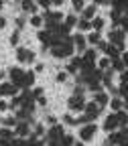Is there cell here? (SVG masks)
<instances>
[{
    "label": "cell",
    "mask_w": 128,
    "mask_h": 146,
    "mask_svg": "<svg viewBox=\"0 0 128 146\" xmlns=\"http://www.w3.org/2000/svg\"><path fill=\"white\" fill-rule=\"evenodd\" d=\"M16 85L10 81H2L0 83V98H6V96H16Z\"/></svg>",
    "instance_id": "cell-9"
},
{
    "label": "cell",
    "mask_w": 128,
    "mask_h": 146,
    "mask_svg": "<svg viewBox=\"0 0 128 146\" xmlns=\"http://www.w3.org/2000/svg\"><path fill=\"white\" fill-rule=\"evenodd\" d=\"M35 83V73L33 71H25V81H23V87L27 89V87H31Z\"/></svg>",
    "instance_id": "cell-24"
},
{
    "label": "cell",
    "mask_w": 128,
    "mask_h": 146,
    "mask_svg": "<svg viewBox=\"0 0 128 146\" xmlns=\"http://www.w3.org/2000/svg\"><path fill=\"white\" fill-rule=\"evenodd\" d=\"M18 2H21V0H18Z\"/></svg>",
    "instance_id": "cell-58"
},
{
    "label": "cell",
    "mask_w": 128,
    "mask_h": 146,
    "mask_svg": "<svg viewBox=\"0 0 128 146\" xmlns=\"http://www.w3.org/2000/svg\"><path fill=\"white\" fill-rule=\"evenodd\" d=\"M94 102H96L100 108H104V106H108V102H110V96L106 94L104 89H102V91H96V96H94Z\"/></svg>",
    "instance_id": "cell-12"
},
{
    "label": "cell",
    "mask_w": 128,
    "mask_h": 146,
    "mask_svg": "<svg viewBox=\"0 0 128 146\" xmlns=\"http://www.w3.org/2000/svg\"><path fill=\"white\" fill-rule=\"evenodd\" d=\"M73 146H85L83 142H73Z\"/></svg>",
    "instance_id": "cell-55"
},
{
    "label": "cell",
    "mask_w": 128,
    "mask_h": 146,
    "mask_svg": "<svg viewBox=\"0 0 128 146\" xmlns=\"http://www.w3.org/2000/svg\"><path fill=\"white\" fill-rule=\"evenodd\" d=\"M77 29H79V33H85V31H91V25H89V21H85V18H79L77 21V25H75Z\"/></svg>",
    "instance_id": "cell-25"
},
{
    "label": "cell",
    "mask_w": 128,
    "mask_h": 146,
    "mask_svg": "<svg viewBox=\"0 0 128 146\" xmlns=\"http://www.w3.org/2000/svg\"><path fill=\"white\" fill-rule=\"evenodd\" d=\"M67 108L71 110V112H83V108H85L83 96H71L67 100Z\"/></svg>",
    "instance_id": "cell-3"
},
{
    "label": "cell",
    "mask_w": 128,
    "mask_h": 146,
    "mask_svg": "<svg viewBox=\"0 0 128 146\" xmlns=\"http://www.w3.org/2000/svg\"><path fill=\"white\" fill-rule=\"evenodd\" d=\"M118 118H116V112H112L106 120H104V130L106 132H114V130H118Z\"/></svg>",
    "instance_id": "cell-7"
},
{
    "label": "cell",
    "mask_w": 128,
    "mask_h": 146,
    "mask_svg": "<svg viewBox=\"0 0 128 146\" xmlns=\"http://www.w3.org/2000/svg\"><path fill=\"white\" fill-rule=\"evenodd\" d=\"M83 114H85V116L89 118V122H91V120H98V116L102 114V108H100V106H98L96 102H89V104L85 102V108H83Z\"/></svg>",
    "instance_id": "cell-5"
},
{
    "label": "cell",
    "mask_w": 128,
    "mask_h": 146,
    "mask_svg": "<svg viewBox=\"0 0 128 146\" xmlns=\"http://www.w3.org/2000/svg\"><path fill=\"white\" fill-rule=\"evenodd\" d=\"M37 4H39L41 8H47L49 10V6L53 4V0H37Z\"/></svg>",
    "instance_id": "cell-38"
},
{
    "label": "cell",
    "mask_w": 128,
    "mask_h": 146,
    "mask_svg": "<svg viewBox=\"0 0 128 146\" xmlns=\"http://www.w3.org/2000/svg\"><path fill=\"white\" fill-rule=\"evenodd\" d=\"M85 124H89V118L83 114V116H79V118H75L73 120V126H85Z\"/></svg>",
    "instance_id": "cell-31"
},
{
    "label": "cell",
    "mask_w": 128,
    "mask_h": 146,
    "mask_svg": "<svg viewBox=\"0 0 128 146\" xmlns=\"http://www.w3.org/2000/svg\"><path fill=\"white\" fill-rule=\"evenodd\" d=\"M75 25H77V16H75V14H67V16L63 18V27H65V29L71 31Z\"/></svg>",
    "instance_id": "cell-17"
},
{
    "label": "cell",
    "mask_w": 128,
    "mask_h": 146,
    "mask_svg": "<svg viewBox=\"0 0 128 146\" xmlns=\"http://www.w3.org/2000/svg\"><path fill=\"white\" fill-rule=\"evenodd\" d=\"M57 81H59V83H65V81H67V73H65V71H59V73H57Z\"/></svg>",
    "instance_id": "cell-41"
},
{
    "label": "cell",
    "mask_w": 128,
    "mask_h": 146,
    "mask_svg": "<svg viewBox=\"0 0 128 146\" xmlns=\"http://www.w3.org/2000/svg\"><path fill=\"white\" fill-rule=\"evenodd\" d=\"M118 29L124 33V35H128V16H120V23H118Z\"/></svg>",
    "instance_id": "cell-30"
},
{
    "label": "cell",
    "mask_w": 128,
    "mask_h": 146,
    "mask_svg": "<svg viewBox=\"0 0 128 146\" xmlns=\"http://www.w3.org/2000/svg\"><path fill=\"white\" fill-rule=\"evenodd\" d=\"M47 124H49V126H55V124H57V120H55V116H47Z\"/></svg>",
    "instance_id": "cell-48"
},
{
    "label": "cell",
    "mask_w": 128,
    "mask_h": 146,
    "mask_svg": "<svg viewBox=\"0 0 128 146\" xmlns=\"http://www.w3.org/2000/svg\"><path fill=\"white\" fill-rule=\"evenodd\" d=\"M27 146H45V142H43V140H37V136L33 134V136H31V140L27 142Z\"/></svg>",
    "instance_id": "cell-33"
},
{
    "label": "cell",
    "mask_w": 128,
    "mask_h": 146,
    "mask_svg": "<svg viewBox=\"0 0 128 146\" xmlns=\"http://www.w3.org/2000/svg\"><path fill=\"white\" fill-rule=\"evenodd\" d=\"M29 25H33L35 29L43 27V16H39V14H31V21H29Z\"/></svg>",
    "instance_id": "cell-26"
},
{
    "label": "cell",
    "mask_w": 128,
    "mask_h": 146,
    "mask_svg": "<svg viewBox=\"0 0 128 146\" xmlns=\"http://www.w3.org/2000/svg\"><path fill=\"white\" fill-rule=\"evenodd\" d=\"M108 146H110V144H108Z\"/></svg>",
    "instance_id": "cell-59"
},
{
    "label": "cell",
    "mask_w": 128,
    "mask_h": 146,
    "mask_svg": "<svg viewBox=\"0 0 128 146\" xmlns=\"http://www.w3.org/2000/svg\"><path fill=\"white\" fill-rule=\"evenodd\" d=\"M2 124H4L6 128H14V126L18 124V120H16V118H6V120H2Z\"/></svg>",
    "instance_id": "cell-35"
},
{
    "label": "cell",
    "mask_w": 128,
    "mask_h": 146,
    "mask_svg": "<svg viewBox=\"0 0 128 146\" xmlns=\"http://www.w3.org/2000/svg\"><path fill=\"white\" fill-rule=\"evenodd\" d=\"M69 65H73V67H75V69H77V71H79V65H81V57H73V59H71V63H69Z\"/></svg>",
    "instance_id": "cell-40"
},
{
    "label": "cell",
    "mask_w": 128,
    "mask_h": 146,
    "mask_svg": "<svg viewBox=\"0 0 128 146\" xmlns=\"http://www.w3.org/2000/svg\"><path fill=\"white\" fill-rule=\"evenodd\" d=\"M83 61H89V63H96L98 61V53H96V49H87V51H83V57H81Z\"/></svg>",
    "instance_id": "cell-16"
},
{
    "label": "cell",
    "mask_w": 128,
    "mask_h": 146,
    "mask_svg": "<svg viewBox=\"0 0 128 146\" xmlns=\"http://www.w3.org/2000/svg\"><path fill=\"white\" fill-rule=\"evenodd\" d=\"M104 53H106V57H110V59H118L120 57V49L116 45H110V43H108V47H106Z\"/></svg>",
    "instance_id": "cell-14"
},
{
    "label": "cell",
    "mask_w": 128,
    "mask_h": 146,
    "mask_svg": "<svg viewBox=\"0 0 128 146\" xmlns=\"http://www.w3.org/2000/svg\"><path fill=\"white\" fill-rule=\"evenodd\" d=\"M108 43L110 45H116L120 49V53H122V51H126V35L120 29H112L108 33Z\"/></svg>",
    "instance_id": "cell-1"
},
{
    "label": "cell",
    "mask_w": 128,
    "mask_h": 146,
    "mask_svg": "<svg viewBox=\"0 0 128 146\" xmlns=\"http://www.w3.org/2000/svg\"><path fill=\"white\" fill-rule=\"evenodd\" d=\"M25 23H27V21H25V16H18V18H16V31H18V29H23Z\"/></svg>",
    "instance_id": "cell-43"
},
{
    "label": "cell",
    "mask_w": 128,
    "mask_h": 146,
    "mask_svg": "<svg viewBox=\"0 0 128 146\" xmlns=\"http://www.w3.org/2000/svg\"><path fill=\"white\" fill-rule=\"evenodd\" d=\"M12 140H6V138H0V146H10Z\"/></svg>",
    "instance_id": "cell-50"
},
{
    "label": "cell",
    "mask_w": 128,
    "mask_h": 146,
    "mask_svg": "<svg viewBox=\"0 0 128 146\" xmlns=\"http://www.w3.org/2000/svg\"><path fill=\"white\" fill-rule=\"evenodd\" d=\"M73 120H75V118L69 116V114H65V116H63V122H65V124H69V126H73Z\"/></svg>",
    "instance_id": "cell-45"
},
{
    "label": "cell",
    "mask_w": 128,
    "mask_h": 146,
    "mask_svg": "<svg viewBox=\"0 0 128 146\" xmlns=\"http://www.w3.org/2000/svg\"><path fill=\"white\" fill-rule=\"evenodd\" d=\"M116 118H118V126L120 128H128V112H116Z\"/></svg>",
    "instance_id": "cell-18"
},
{
    "label": "cell",
    "mask_w": 128,
    "mask_h": 146,
    "mask_svg": "<svg viewBox=\"0 0 128 146\" xmlns=\"http://www.w3.org/2000/svg\"><path fill=\"white\" fill-rule=\"evenodd\" d=\"M83 91H85V89H83L81 85H75V89H73V96H83Z\"/></svg>",
    "instance_id": "cell-44"
},
{
    "label": "cell",
    "mask_w": 128,
    "mask_h": 146,
    "mask_svg": "<svg viewBox=\"0 0 128 146\" xmlns=\"http://www.w3.org/2000/svg\"><path fill=\"white\" fill-rule=\"evenodd\" d=\"M16 59L21 61V63H33L35 61V53L25 49V47H18L16 49Z\"/></svg>",
    "instance_id": "cell-6"
},
{
    "label": "cell",
    "mask_w": 128,
    "mask_h": 146,
    "mask_svg": "<svg viewBox=\"0 0 128 146\" xmlns=\"http://www.w3.org/2000/svg\"><path fill=\"white\" fill-rule=\"evenodd\" d=\"M37 102H39V106H47V100L41 96V98H37Z\"/></svg>",
    "instance_id": "cell-51"
},
{
    "label": "cell",
    "mask_w": 128,
    "mask_h": 146,
    "mask_svg": "<svg viewBox=\"0 0 128 146\" xmlns=\"http://www.w3.org/2000/svg\"><path fill=\"white\" fill-rule=\"evenodd\" d=\"M98 134V126L96 124H85V126H79V138L81 142H89L94 140V136Z\"/></svg>",
    "instance_id": "cell-2"
},
{
    "label": "cell",
    "mask_w": 128,
    "mask_h": 146,
    "mask_svg": "<svg viewBox=\"0 0 128 146\" xmlns=\"http://www.w3.org/2000/svg\"><path fill=\"white\" fill-rule=\"evenodd\" d=\"M96 4H108V0H94Z\"/></svg>",
    "instance_id": "cell-54"
},
{
    "label": "cell",
    "mask_w": 128,
    "mask_h": 146,
    "mask_svg": "<svg viewBox=\"0 0 128 146\" xmlns=\"http://www.w3.org/2000/svg\"><path fill=\"white\" fill-rule=\"evenodd\" d=\"M89 25H91V29H94V31H98V33H102V29H104V25H106V21H104V18H102V16H94V18H91V21H89Z\"/></svg>",
    "instance_id": "cell-15"
},
{
    "label": "cell",
    "mask_w": 128,
    "mask_h": 146,
    "mask_svg": "<svg viewBox=\"0 0 128 146\" xmlns=\"http://www.w3.org/2000/svg\"><path fill=\"white\" fill-rule=\"evenodd\" d=\"M4 27H6V18L0 16V29H4Z\"/></svg>",
    "instance_id": "cell-52"
},
{
    "label": "cell",
    "mask_w": 128,
    "mask_h": 146,
    "mask_svg": "<svg viewBox=\"0 0 128 146\" xmlns=\"http://www.w3.org/2000/svg\"><path fill=\"white\" fill-rule=\"evenodd\" d=\"M85 41H87L89 45H98V43L102 41V36H100V33H98V31H91V33L85 36Z\"/></svg>",
    "instance_id": "cell-19"
},
{
    "label": "cell",
    "mask_w": 128,
    "mask_h": 146,
    "mask_svg": "<svg viewBox=\"0 0 128 146\" xmlns=\"http://www.w3.org/2000/svg\"><path fill=\"white\" fill-rule=\"evenodd\" d=\"M45 134V126L43 124H37L35 126V136H43Z\"/></svg>",
    "instance_id": "cell-37"
},
{
    "label": "cell",
    "mask_w": 128,
    "mask_h": 146,
    "mask_svg": "<svg viewBox=\"0 0 128 146\" xmlns=\"http://www.w3.org/2000/svg\"><path fill=\"white\" fill-rule=\"evenodd\" d=\"M59 142H61V146H73V142H75V138H73L71 134H63Z\"/></svg>",
    "instance_id": "cell-29"
},
{
    "label": "cell",
    "mask_w": 128,
    "mask_h": 146,
    "mask_svg": "<svg viewBox=\"0 0 128 146\" xmlns=\"http://www.w3.org/2000/svg\"><path fill=\"white\" fill-rule=\"evenodd\" d=\"M96 47H98L100 51H106V47H108V41H100V43H98Z\"/></svg>",
    "instance_id": "cell-47"
},
{
    "label": "cell",
    "mask_w": 128,
    "mask_h": 146,
    "mask_svg": "<svg viewBox=\"0 0 128 146\" xmlns=\"http://www.w3.org/2000/svg\"><path fill=\"white\" fill-rule=\"evenodd\" d=\"M118 96L128 98V83H120V87H118Z\"/></svg>",
    "instance_id": "cell-36"
},
{
    "label": "cell",
    "mask_w": 128,
    "mask_h": 146,
    "mask_svg": "<svg viewBox=\"0 0 128 146\" xmlns=\"http://www.w3.org/2000/svg\"><path fill=\"white\" fill-rule=\"evenodd\" d=\"M21 6L27 14H37V4L35 0H21Z\"/></svg>",
    "instance_id": "cell-13"
},
{
    "label": "cell",
    "mask_w": 128,
    "mask_h": 146,
    "mask_svg": "<svg viewBox=\"0 0 128 146\" xmlns=\"http://www.w3.org/2000/svg\"><path fill=\"white\" fill-rule=\"evenodd\" d=\"M71 4H73V10L75 12H81V8L85 6V0H71Z\"/></svg>",
    "instance_id": "cell-32"
},
{
    "label": "cell",
    "mask_w": 128,
    "mask_h": 146,
    "mask_svg": "<svg viewBox=\"0 0 128 146\" xmlns=\"http://www.w3.org/2000/svg\"><path fill=\"white\" fill-rule=\"evenodd\" d=\"M63 2H65V0H53V4H55V6H61Z\"/></svg>",
    "instance_id": "cell-53"
},
{
    "label": "cell",
    "mask_w": 128,
    "mask_h": 146,
    "mask_svg": "<svg viewBox=\"0 0 128 146\" xmlns=\"http://www.w3.org/2000/svg\"><path fill=\"white\" fill-rule=\"evenodd\" d=\"M8 75H10V83H14L16 87H23V81H25V71H23L21 67H10Z\"/></svg>",
    "instance_id": "cell-4"
},
{
    "label": "cell",
    "mask_w": 128,
    "mask_h": 146,
    "mask_svg": "<svg viewBox=\"0 0 128 146\" xmlns=\"http://www.w3.org/2000/svg\"><path fill=\"white\" fill-rule=\"evenodd\" d=\"M0 122H2V118H0Z\"/></svg>",
    "instance_id": "cell-57"
},
{
    "label": "cell",
    "mask_w": 128,
    "mask_h": 146,
    "mask_svg": "<svg viewBox=\"0 0 128 146\" xmlns=\"http://www.w3.org/2000/svg\"><path fill=\"white\" fill-rule=\"evenodd\" d=\"M18 41H21V33L14 31V33L10 35V45H12V47H16V45H18Z\"/></svg>",
    "instance_id": "cell-34"
},
{
    "label": "cell",
    "mask_w": 128,
    "mask_h": 146,
    "mask_svg": "<svg viewBox=\"0 0 128 146\" xmlns=\"http://www.w3.org/2000/svg\"><path fill=\"white\" fill-rule=\"evenodd\" d=\"M96 63H98V69H100V71H106V69H110V63H112V59H110V57H100Z\"/></svg>",
    "instance_id": "cell-21"
},
{
    "label": "cell",
    "mask_w": 128,
    "mask_h": 146,
    "mask_svg": "<svg viewBox=\"0 0 128 146\" xmlns=\"http://www.w3.org/2000/svg\"><path fill=\"white\" fill-rule=\"evenodd\" d=\"M71 43H73V47H75L79 53H83L85 51V47H87V41H85V36L81 35V33H75L71 36Z\"/></svg>",
    "instance_id": "cell-10"
},
{
    "label": "cell",
    "mask_w": 128,
    "mask_h": 146,
    "mask_svg": "<svg viewBox=\"0 0 128 146\" xmlns=\"http://www.w3.org/2000/svg\"><path fill=\"white\" fill-rule=\"evenodd\" d=\"M0 8H2V0H0Z\"/></svg>",
    "instance_id": "cell-56"
},
{
    "label": "cell",
    "mask_w": 128,
    "mask_h": 146,
    "mask_svg": "<svg viewBox=\"0 0 128 146\" xmlns=\"http://www.w3.org/2000/svg\"><path fill=\"white\" fill-rule=\"evenodd\" d=\"M31 96H33V100H37V98H41V96H43V87H35Z\"/></svg>",
    "instance_id": "cell-39"
},
{
    "label": "cell",
    "mask_w": 128,
    "mask_h": 146,
    "mask_svg": "<svg viewBox=\"0 0 128 146\" xmlns=\"http://www.w3.org/2000/svg\"><path fill=\"white\" fill-rule=\"evenodd\" d=\"M94 16H98V6L96 4H87L81 8V18H85V21H91Z\"/></svg>",
    "instance_id": "cell-11"
},
{
    "label": "cell",
    "mask_w": 128,
    "mask_h": 146,
    "mask_svg": "<svg viewBox=\"0 0 128 146\" xmlns=\"http://www.w3.org/2000/svg\"><path fill=\"white\" fill-rule=\"evenodd\" d=\"M108 106L112 108V112H120L124 104H122V100H120V98H112V100L108 102Z\"/></svg>",
    "instance_id": "cell-22"
},
{
    "label": "cell",
    "mask_w": 128,
    "mask_h": 146,
    "mask_svg": "<svg viewBox=\"0 0 128 146\" xmlns=\"http://www.w3.org/2000/svg\"><path fill=\"white\" fill-rule=\"evenodd\" d=\"M14 134H16L18 138H27V136L31 134V126H29V122L21 120V122L14 126Z\"/></svg>",
    "instance_id": "cell-8"
},
{
    "label": "cell",
    "mask_w": 128,
    "mask_h": 146,
    "mask_svg": "<svg viewBox=\"0 0 128 146\" xmlns=\"http://www.w3.org/2000/svg\"><path fill=\"white\" fill-rule=\"evenodd\" d=\"M120 79H122V83H128V69H124L120 73Z\"/></svg>",
    "instance_id": "cell-46"
},
{
    "label": "cell",
    "mask_w": 128,
    "mask_h": 146,
    "mask_svg": "<svg viewBox=\"0 0 128 146\" xmlns=\"http://www.w3.org/2000/svg\"><path fill=\"white\" fill-rule=\"evenodd\" d=\"M0 138H6V140H12V138H14V132L10 130V128L2 126V128H0Z\"/></svg>",
    "instance_id": "cell-27"
},
{
    "label": "cell",
    "mask_w": 128,
    "mask_h": 146,
    "mask_svg": "<svg viewBox=\"0 0 128 146\" xmlns=\"http://www.w3.org/2000/svg\"><path fill=\"white\" fill-rule=\"evenodd\" d=\"M120 59H122V63H124V67L128 69V51H122V53H120Z\"/></svg>",
    "instance_id": "cell-42"
},
{
    "label": "cell",
    "mask_w": 128,
    "mask_h": 146,
    "mask_svg": "<svg viewBox=\"0 0 128 146\" xmlns=\"http://www.w3.org/2000/svg\"><path fill=\"white\" fill-rule=\"evenodd\" d=\"M6 110H8V104L0 100V112H6Z\"/></svg>",
    "instance_id": "cell-49"
},
{
    "label": "cell",
    "mask_w": 128,
    "mask_h": 146,
    "mask_svg": "<svg viewBox=\"0 0 128 146\" xmlns=\"http://www.w3.org/2000/svg\"><path fill=\"white\" fill-rule=\"evenodd\" d=\"M110 69L112 71H118V73H122L126 67H124V63H122V59L118 57V59H112V63H110Z\"/></svg>",
    "instance_id": "cell-20"
},
{
    "label": "cell",
    "mask_w": 128,
    "mask_h": 146,
    "mask_svg": "<svg viewBox=\"0 0 128 146\" xmlns=\"http://www.w3.org/2000/svg\"><path fill=\"white\" fill-rule=\"evenodd\" d=\"M51 55L55 59H65L67 55H65V51H63V47L59 45V47H51Z\"/></svg>",
    "instance_id": "cell-23"
},
{
    "label": "cell",
    "mask_w": 128,
    "mask_h": 146,
    "mask_svg": "<svg viewBox=\"0 0 128 146\" xmlns=\"http://www.w3.org/2000/svg\"><path fill=\"white\" fill-rule=\"evenodd\" d=\"M51 36H53V33H49V31H41V33H39V41H41L43 45H49Z\"/></svg>",
    "instance_id": "cell-28"
}]
</instances>
